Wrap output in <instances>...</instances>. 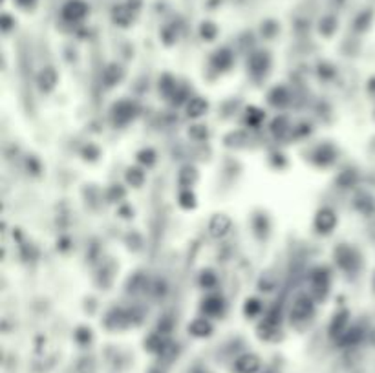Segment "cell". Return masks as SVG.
I'll return each instance as SVG.
<instances>
[{
	"mask_svg": "<svg viewBox=\"0 0 375 373\" xmlns=\"http://www.w3.org/2000/svg\"><path fill=\"white\" fill-rule=\"evenodd\" d=\"M127 180L130 181L132 185H142L143 180H145V174H143L139 168H132V171H128Z\"/></svg>",
	"mask_w": 375,
	"mask_h": 373,
	"instance_id": "cell-12",
	"label": "cell"
},
{
	"mask_svg": "<svg viewBox=\"0 0 375 373\" xmlns=\"http://www.w3.org/2000/svg\"><path fill=\"white\" fill-rule=\"evenodd\" d=\"M132 115H134L132 105H128V103H120V105L115 106V117H117V121H121V123L128 121Z\"/></svg>",
	"mask_w": 375,
	"mask_h": 373,
	"instance_id": "cell-9",
	"label": "cell"
},
{
	"mask_svg": "<svg viewBox=\"0 0 375 373\" xmlns=\"http://www.w3.org/2000/svg\"><path fill=\"white\" fill-rule=\"evenodd\" d=\"M260 309V306H258V302L256 300H251V302H248V313H255Z\"/></svg>",
	"mask_w": 375,
	"mask_h": 373,
	"instance_id": "cell-14",
	"label": "cell"
},
{
	"mask_svg": "<svg viewBox=\"0 0 375 373\" xmlns=\"http://www.w3.org/2000/svg\"><path fill=\"white\" fill-rule=\"evenodd\" d=\"M251 68L255 74H260V71H265V68H267V59L264 57V55H255V57L251 59Z\"/></svg>",
	"mask_w": 375,
	"mask_h": 373,
	"instance_id": "cell-10",
	"label": "cell"
},
{
	"mask_svg": "<svg viewBox=\"0 0 375 373\" xmlns=\"http://www.w3.org/2000/svg\"><path fill=\"white\" fill-rule=\"evenodd\" d=\"M205 110H207V103L203 101L202 97H195V99H190V103L187 105V115H189V117H200V115L205 114Z\"/></svg>",
	"mask_w": 375,
	"mask_h": 373,
	"instance_id": "cell-6",
	"label": "cell"
},
{
	"mask_svg": "<svg viewBox=\"0 0 375 373\" xmlns=\"http://www.w3.org/2000/svg\"><path fill=\"white\" fill-rule=\"evenodd\" d=\"M374 343H375V333H374Z\"/></svg>",
	"mask_w": 375,
	"mask_h": 373,
	"instance_id": "cell-15",
	"label": "cell"
},
{
	"mask_svg": "<svg viewBox=\"0 0 375 373\" xmlns=\"http://www.w3.org/2000/svg\"><path fill=\"white\" fill-rule=\"evenodd\" d=\"M190 333L196 335V337H205V335L211 333V324H209L205 319H198L190 324Z\"/></svg>",
	"mask_w": 375,
	"mask_h": 373,
	"instance_id": "cell-8",
	"label": "cell"
},
{
	"mask_svg": "<svg viewBox=\"0 0 375 373\" xmlns=\"http://www.w3.org/2000/svg\"><path fill=\"white\" fill-rule=\"evenodd\" d=\"M64 15H67L68 18L83 17V15H84V6L79 4V2H71V4L67 8V13H64Z\"/></svg>",
	"mask_w": 375,
	"mask_h": 373,
	"instance_id": "cell-11",
	"label": "cell"
},
{
	"mask_svg": "<svg viewBox=\"0 0 375 373\" xmlns=\"http://www.w3.org/2000/svg\"><path fill=\"white\" fill-rule=\"evenodd\" d=\"M57 83V74H55V70H52V68H46L42 74H40L39 77V84L40 88H45V90H52L53 84Z\"/></svg>",
	"mask_w": 375,
	"mask_h": 373,
	"instance_id": "cell-7",
	"label": "cell"
},
{
	"mask_svg": "<svg viewBox=\"0 0 375 373\" xmlns=\"http://www.w3.org/2000/svg\"><path fill=\"white\" fill-rule=\"evenodd\" d=\"M331 373H362L361 360L350 355L342 357V359L333 366V372Z\"/></svg>",
	"mask_w": 375,
	"mask_h": 373,
	"instance_id": "cell-3",
	"label": "cell"
},
{
	"mask_svg": "<svg viewBox=\"0 0 375 373\" xmlns=\"http://www.w3.org/2000/svg\"><path fill=\"white\" fill-rule=\"evenodd\" d=\"M229 229L231 219L225 214H217L211 219V224H209V231H211L212 236H224V234H227Z\"/></svg>",
	"mask_w": 375,
	"mask_h": 373,
	"instance_id": "cell-5",
	"label": "cell"
},
{
	"mask_svg": "<svg viewBox=\"0 0 375 373\" xmlns=\"http://www.w3.org/2000/svg\"><path fill=\"white\" fill-rule=\"evenodd\" d=\"M313 315V302L308 297H300L295 300L292 307V319L295 322H304L308 321L309 316Z\"/></svg>",
	"mask_w": 375,
	"mask_h": 373,
	"instance_id": "cell-1",
	"label": "cell"
},
{
	"mask_svg": "<svg viewBox=\"0 0 375 373\" xmlns=\"http://www.w3.org/2000/svg\"><path fill=\"white\" fill-rule=\"evenodd\" d=\"M337 218L333 214V211L330 209H323V211L318 212L317 218H315V225H317L318 231H323V233H330L331 229L335 227Z\"/></svg>",
	"mask_w": 375,
	"mask_h": 373,
	"instance_id": "cell-4",
	"label": "cell"
},
{
	"mask_svg": "<svg viewBox=\"0 0 375 373\" xmlns=\"http://www.w3.org/2000/svg\"><path fill=\"white\" fill-rule=\"evenodd\" d=\"M203 309L207 313H218L221 309L220 299H209L207 302H205V306H203Z\"/></svg>",
	"mask_w": 375,
	"mask_h": 373,
	"instance_id": "cell-13",
	"label": "cell"
},
{
	"mask_svg": "<svg viewBox=\"0 0 375 373\" xmlns=\"http://www.w3.org/2000/svg\"><path fill=\"white\" fill-rule=\"evenodd\" d=\"M260 369V359L253 353H246L234 362V372L236 373H256Z\"/></svg>",
	"mask_w": 375,
	"mask_h": 373,
	"instance_id": "cell-2",
	"label": "cell"
}]
</instances>
